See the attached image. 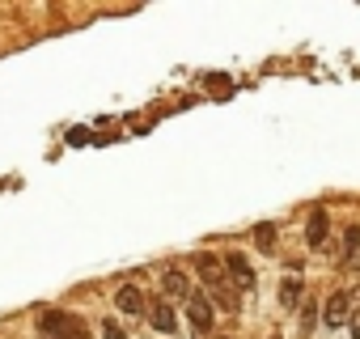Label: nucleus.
<instances>
[{"instance_id": "7ed1b4c3", "label": "nucleus", "mask_w": 360, "mask_h": 339, "mask_svg": "<svg viewBox=\"0 0 360 339\" xmlns=\"http://www.w3.org/2000/svg\"><path fill=\"white\" fill-rule=\"evenodd\" d=\"M326 234H330V217H326V208H314L309 212V229H305V246L318 250L326 242Z\"/></svg>"}, {"instance_id": "6e6552de", "label": "nucleus", "mask_w": 360, "mask_h": 339, "mask_svg": "<svg viewBox=\"0 0 360 339\" xmlns=\"http://www.w3.org/2000/svg\"><path fill=\"white\" fill-rule=\"evenodd\" d=\"M115 301H119V309H123V314H144V293H140L136 284H123Z\"/></svg>"}, {"instance_id": "ddd939ff", "label": "nucleus", "mask_w": 360, "mask_h": 339, "mask_svg": "<svg viewBox=\"0 0 360 339\" xmlns=\"http://www.w3.org/2000/svg\"><path fill=\"white\" fill-rule=\"evenodd\" d=\"M102 335H106V339H127V335L119 331V322H115V318H106V322H102Z\"/></svg>"}, {"instance_id": "39448f33", "label": "nucleus", "mask_w": 360, "mask_h": 339, "mask_svg": "<svg viewBox=\"0 0 360 339\" xmlns=\"http://www.w3.org/2000/svg\"><path fill=\"white\" fill-rule=\"evenodd\" d=\"M187 314H191V326H195V331H208V326H212V301H208L204 293H191V297H187Z\"/></svg>"}, {"instance_id": "f8f14e48", "label": "nucleus", "mask_w": 360, "mask_h": 339, "mask_svg": "<svg viewBox=\"0 0 360 339\" xmlns=\"http://www.w3.org/2000/svg\"><path fill=\"white\" fill-rule=\"evenodd\" d=\"M297 297H301V284H297V280H284V288H280V301H284V305H297Z\"/></svg>"}, {"instance_id": "4468645a", "label": "nucleus", "mask_w": 360, "mask_h": 339, "mask_svg": "<svg viewBox=\"0 0 360 339\" xmlns=\"http://www.w3.org/2000/svg\"><path fill=\"white\" fill-rule=\"evenodd\" d=\"M347 322H352V335H356V339H360V309H356V314H352V318H347Z\"/></svg>"}, {"instance_id": "423d86ee", "label": "nucleus", "mask_w": 360, "mask_h": 339, "mask_svg": "<svg viewBox=\"0 0 360 339\" xmlns=\"http://www.w3.org/2000/svg\"><path fill=\"white\" fill-rule=\"evenodd\" d=\"M148 318H153V326H157L161 335H174V331H178V314H174L169 301H153V305H148Z\"/></svg>"}, {"instance_id": "20e7f679", "label": "nucleus", "mask_w": 360, "mask_h": 339, "mask_svg": "<svg viewBox=\"0 0 360 339\" xmlns=\"http://www.w3.org/2000/svg\"><path fill=\"white\" fill-rule=\"evenodd\" d=\"M322 318H326V326H343V322L352 318V293H335V297L326 301Z\"/></svg>"}, {"instance_id": "0eeeda50", "label": "nucleus", "mask_w": 360, "mask_h": 339, "mask_svg": "<svg viewBox=\"0 0 360 339\" xmlns=\"http://www.w3.org/2000/svg\"><path fill=\"white\" fill-rule=\"evenodd\" d=\"M225 267H229V276L238 280V288H242V293H250V288H255V271H250V263H246L242 255H229V259H225Z\"/></svg>"}, {"instance_id": "1a4fd4ad", "label": "nucleus", "mask_w": 360, "mask_h": 339, "mask_svg": "<svg viewBox=\"0 0 360 339\" xmlns=\"http://www.w3.org/2000/svg\"><path fill=\"white\" fill-rule=\"evenodd\" d=\"M161 284H165V293H169V297H183V301L191 297V284H187V276H183V271H174V267L161 276Z\"/></svg>"}, {"instance_id": "f03ea898", "label": "nucleus", "mask_w": 360, "mask_h": 339, "mask_svg": "<svg viewBox=\"0 0 360 339\" xmlns=\"http://www.w3.org/2000/svg\"><path fill=\"white\" fill-rule=\"evenodd\" d=\"M195 271H200V280L217 293V305H225V309H238V297L225 288V263L217 259V255H195Z\"/></svg>"}, {"instance_id": "9d476101", "label": "nucleus", "mask_w": 360, "mask_h": 339, "mask_svg": "<svg viewBox=\"0 0 360 339\" xmlns=\"http://www.w3.org/2000/svg\"><path fill=\"white\" fill-rule=\"evenodd\" d=\"M255 246L263 255H271L276 250V225H255Z\"/></svg>"}, {"instance_id": "f257e3e1", "label": "nucleus", "mask_w": 360, "mask_h": 339, "mask_svg": "<svg viewBox=\"0 0 360 339\" xmlns=\"http://www.w3.org/2000/svg\"><path fill=\"white\" fill-rule=\"evenodd\" d=\"M39 335H43V339H94L89 326H85V318H77V314H68V309H47V314H39Z\"/></svg>"}, {"instance_id": "9b49d317", "label": "nucleus", "mask_w": 360, "mask_h": 339, "mask_svg": "<svg viewBox=\"0 0 360 339\" xmlns=\"http://www.w3.org/2000/svg\"><path fill=\"white\" fill-rule=\"evenodd\" d=\"M360 250V229L352 225V229H343V259H352Z\"/></svg>"}]
</instances>
